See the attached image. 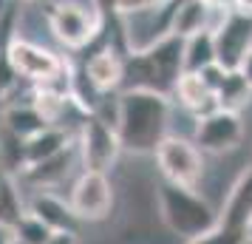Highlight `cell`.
<instances>
[{
	"mask_svg": "<svg viewBox=\"0 0 252 244\" xmlns=\"http://www.w3.org/2000/svg\"><path fill=\"white\" fill-rule=\"evenodd\" d=\"M12 244H20V242H17V239H12Z\"/></svg>",
	"mask_w": 252,
	"mask_h": 244,
	"instance_id": "obj_30",
	"label": "cell"
},
{
	"mask_svg": "<svg viewBox=\"0 0 252 244\" xmlns=\"http://www.w3.org/2000/svg\"><path fill=\"white\" fill-rule=\"evenodd\" d=\"M0 125L6 131H12L14 137L20 139H32L34 134H40L43 128H48V122L40 116L34 105H32V97L23 100V103H6L3 111H0Z\"/></svg>",
	"mask_w": 252,
	"mask_h": 244,
	"instance_id": "obj_14",
	"label": "cell"
},
{
	"mask_svg": "<svg viewBox=\"0 0 252 244\" xmlns=\"http://www.w3.org/2000/svg\"><path fill=\"white\" fill-rule=\"evenodd\" d=\"M170 100L167 94L127 88L119 91V116L116 134L122 142V151L133 156L156 153L161 139L170 134Z\"/></svg>",
	"mask_w": 252,
	"mask_h": 244,
	"instance_id": "obj_1",
	"label": "cell"
},
{
	"mask_svg": "<svg viewBox=\"0 0 252 244\" xmlns=\"http://www.w3.org/2000/svg\"><path fill=\"white\" fill-rule=\"evenodd\" d=\"M12 233H14V239H17L20 244H48L51 236H54V230L46 227V224L37 219V216H32V213H26L23 219L14 224Z\"/></svg>",
	"mask_w": 252,
	"mask_h": 244,
	"instance_id": "obj_20",
	"label": "cell"
},
{
	"mask_svg": "<svg viewBox=\"0 0 252 244\" xmlns=\"http://www.w3.org/2000/svg\"><path fill=\"white\" fill-rule=\"evenodd\" d=\"M250 221H252V168H244L229 187L221 210H218V224L247 230Z\"/></svg>",
	"mask_w": 252,
	"mask_h": 244,
	"instance_id": "obj_12",
	"label": "cell"
},
{
	"mask_svg": "<svg viewBox=\"0 0 252 244\" xmlns=\"http://www.w3.org/2000/svg\"><path fill=\"white\" fill-rule=\"evenodd\" d=\"M77 139V134L68 128H60V125H48L40 134H34L32 139H26V162L37 165L48 159V156H57L60 151H65L71 142Z\"/></svg>",
	"mask_w": 252,
	"mask_h": 244,
	"instance_id": "obj_15",
	"label": "cell"
},
{
	"mask_svg": "<svg viewBox=\"0 0 252 244\" xmlns=\"http://www.w3.org/2000/svg\"><path fill=\"white\" fill-rule=\"evenodd\" d=\"M241 74H244V80H247V82H250V85H252V51H250V54H247V60H244V66H241Z\"/></svg>",
	"mask_w": 252,
	"mask_h": 244,
	"instance_id": "obj_25",
	"label": "cell"
},
{
	"mask_svg": "<svg viewBox=\"0 0 252 244\" xmlns=\"http://www.w3.org/2000/svg\"><path fill=\"white\" fill-rule=\"evenodd\" d=\"M213 63H216V35H213V29L195 32L193 37H184V71L198 74Z\"/></svg>",
	"mask_w": 252,
	"mask_h": 244,
	"instance_id": "obj_18",
	"label": "cell"
},
{
	"mask_svg": "<svg viewBox=\"0 0 252 244\" xmlns=\"http://www.w3.org/2000/svg\"><path fill=\"white\" fill-rule=\"evenodd\" d=\"M159 176L164 182L184 187H198L204 179V153L198 151L193 139H184L179 134H167L153 153Z\"/></svg>",
	"mask_w": 252,
	"mask_h": 244,
	"instance_id": "obj_6",
	"label": "cell"
},
{
	"mask_svg": "<svg viewBox=\"0 0 252 244\" xmlns=\"http://www.w3.org/2000/svg\"><path fill=\"white\" fill-rule=\"evenodd\" d=\"M184 244H250V242H247V230H235V227H227V224H216L204 236L190 239V242H184Z\"/></svg>",
	"mask_w": 252,
	"mask_h": 244,
	"instance_id": "obj_21",
	"label": "cell"
},
{
	"mask_svg": "<svg viewBox=\"0 0 252 244\" xmlns=\"http://www.w3.org/2000/svg\"><path fill=\"white\" fill-rule=\"evenodd\" d=\"M105 20L91 3L82 0H54L48 6V32L63 48L85 51L99 37Z\"/></svg>",
	"mask_w": 252,
	"mask_h": 244,
	"instance_id": "obj_5",
	"label": "cell"
},
{
	"mask_svg": "<svg viewBox=\"0 0 252 244\" xmlns=\"http://www.w3.org/2000/svg\"><path fill=\"white\" fill-rule=\"evenodd\" d=\"M12 239H14V233L9 227H0V244H12Z\"/></svg>",
	"mask_w": 252,
	"mask_h": 244,
	"instance_id": "obj_27",
	"label": "cell"
},
{
	"mask_svg": "<svg viewBox=\"0 0 252 244\" xmlns=\"http://www.w3.org/2000/svg\"><path fill=\"white\" fill-rule=\"evenodd\" d=\"M48 244H80V236H74V233H54Z\"/></svg>",
	"mask_w": 252,
	"mask_h": 244,
	"instance_id": "obj_24",
	"label": "cell"
},
{
	"mask_svg": "<svg viewBox=\"0 0 252 244\" xmlns=\"http://www.w3.org/2000/svg\"><path fill=\"white\" fill-rule=\"evenodd\" d=\"M68 202L82 224H96V221H105L114 213L116 187L108 174L80 171L77 179H74V185H71Z\"/></svg>",
	"mask_w": 252,
	"mask_h": 244,
	"instance_id": "obj_8",
	"label": "cell"
},
{
	"mask_svg": "<svg viewBox=\"0 0 252 244\" xmlns=\"http://www.w3.org/2000/svg\"><path fill=\"white\" fill-rule=\"evenodd\" d=\"M247 242L252 244V221H250V224H247Z\"/></svg>",
	"mask_w": 252,
	"mask_h": 244,
	"instance_id": "obj_29",
	"label": "cell"
},
{
	"mask_svg": "<svg viewBox=\"0 0 252 244\" xmlns=\"http://www.w3.org/2000/svg\"><path fill=\"white\" fill-rule=\"evenodd\" d=\"M156 187H159L156 190L159 193V221L170 236L190 242L218 224V210L201 193H195V187L173 185L164 179Z\"/></svg>",
	"mask_w": 252,
	"mask_h": 244,
	"instance_id": "obj_3",
	"label": "cell"
},
{
	"mask_svg": "<svg viewBox=\"0 0 252 244\" xmlns=\"http://www.w3.org/2000/svg\"><path fill=\"white\" fill-rule=\"evenodd\" d=\"M14 3H23V6H51L54 0H14Z\"/></svg>",
	"mask_w": 252,
	"mask_h": 244,
	"instance_id": "obj_28",
	"label": "cell"
},
{
	"mask_svg": "<svg viewBox=\"0 0 252 244\" xmlns=\"http://www.w3.org/2000/svg\"><path fill=\"white\" fill-rule=\"evenodd\" d=\"M173 97H176L195 119H201V116L213 114V111L221 108V105H218V97L210 91V85L201 80V74H190V71L182 74V80H179V85H176Z\"/></svg>",
	"mask_w": 252,
	"mask_h": 244,
	"instance_id": "obj_13",
	"label": "cell"
},
{
	"mask_svg": "<svg viewBox=\"0 0 252 244\" xmlns=\"http://www.w3.org/2000/svg\"><path fill=\"white\" fill-rule=\"evenodd\" d=\"M184 74V37L167 35L156 46L139 54H127L125 60V85L127 88H145L173 97L176 85Z\"/></svg>",
	"mask_w": 252,
	"mask_h": 244,
	"instance_id": "obj_2",
	"label": "cell"
},
{
	"mask_svg": "<svg viewBox=\"0 0 252 244\" xmlns=\"http://www.w3.org/2000/svg\"><path fill=\"white\" fill-rule=\"evenodd\" d=\"M170 0H116V17H125V14H136L145 12V9H156V6H164Z\"/></svg>",
	"mask_w": 252,
	"mask_h": 244,
	"instance_id": "obj_22",
	"label": "cell"
},
{
	"mask_svg": "<svg viewBox=\"0 0 252 244\" xmlns=\"http://www.w3.org/2000/svg\"><path fill=\"white\" fill-rule=\"evenodd\" d=\"M26 208H29L32 216H37L54 233H74V236H80L82 221L77 219L71 202L63 199L57 190H29L26 193Z\"/></svg>",
	"mask_w": 252,
	"mask_h": 244,
	"instance_id": "obj_11",
	"label": "cell"
},
{
	"mask_svg": "<svg viewBox=\"0 0 252 244\" xmlns=\"http://www.w3.org/2000/svg\"><path fill=\"white\" fill-rule=\"evenodd\" d=\"M232 3H235V9H238V12L252 14V0H232Z\"/></svg>",
	"mask_w": 252,
	"mask_h": 244,
	"instance_id": "obj_26",
	"label": "cell"
},
{
	"mask_svg": "<svg viewBox=\"0 0 252 244\" xmlns=\"http://www.w3.org/2000/svg\"><path fill=\"white\" fill-rule=\"evenodd\" d=\"M213 23V6L210 0H179L173 12V35L193 37L195 32H204Z\"/></svg>",
	"mask_w": 252,
	"mask_h": 244,
	"instance_id": "obj_16",
	"label": "cell"
},
{
	"mask_svg": "<svg viewBox=\"0 0 252 244\" xmlns=\"http://www.w3.org/2000/svg\"><path fill=\"white\" fill-rule=\"evenodd\" d=\"M213 35H216V63L227 71H238L252 51V14L232 9Z\"/></svg>",
	"mask_w": 252,
	"mask_h": 244,
	"instance_id": "obj_10",
	"label": "cell"
},
{
	"mask_svg": "<svg viewBox=\"0 0 252 244\" xmlns=\"http://www.w3.org/2000/svg\"><path fill=\"white\" fill-rule=\"evenodd\" d=\"M29 208H26V190L17 182V176L0 174V227L14 230V224L23 219Z\"/></svg>",
	"mask_w": 252,
	"mask_h": 244,
	"instance_id": "obj_17",
	"label": "cell"
},
{
	"mask_svg": "<svg viewBox=\"0 0 252 244\" xmlns=\"http://www.w3.org/2000/svg\"><path fill=\"white\" fill-rule=\"evenodd\" d=\"M77 148H80L82 171H99V174H111L119 156L125 153L116 128L94 114L82 119L80 131H77Z\"/></svg>",
	"mask_w": 252,
	"mask_h": 244,
	"instance_id": "obj_7",
	"label": "cell"
},
{
	"mask_svg": "<svg viewBox=\"0 0 252 244\" xmlns=\"http://www.w3.org/2000/svg\"><path fill=\"white\" fill-rule=\"evenodd\" d=\"M218 105L221 108H227V111H238L244 105H250L252 100V85L247 80H244V74L241 71H229L227 80H224V85L218 88Z\"/></svg>",
	"mask_w": 252,
	"mask_h": 244,
	"instance_id": "obj_19",
	"label": "cell"
},
{
	"mask_svg": "<svg viewBox=\"0 0 252 244\" xmlns=\"http://www.w3.org/2000/svg\"><path fill=\"white\" fill-rule=\"evenodd\" d=\"M247 134L244 125V116L238 111H227V108H218L213 114L195 119V131H193V142L198 145L201 153L210 156H224L232 153L241 145Z\"/></svg>",
	"mask_w": 252,
	"mask_h": 244,
	"instance_id": "obj_9",
	"label": "cell"
},
{
	"mask_svg": "<svg viewBox=\"0 0 252 244\" xmlns=\"http://www.w3.org/2000/svg\"><path fill=\"white\" fill-rule=\"evenodd\" d=\"M6 54L12 63L14 74L26 82V85H46V88H57V91L71 94V74L74 66L65 63L54 48L43 46L37 40L14 35L6 43Z\"/></svg>",
	"mask_w": 252,
	"mask_h": 244,
	"instance_id": "obj_4",
	"label": "cell"
},
{
	"mask_svg": "<svg viewBox=\"0 0 252 244\" xmlns=\"http://www.w3.org/2000/svg\"><path fill=\"white\" fill-rule=\"evenodd\" d=\"M91 6L102 20H116V0H91Z\"/></svg>",
	"mask_w": 252,
	"mask_h": 244,
	"instance_id": "obj_23",
	"label": "cell"
}]
</instances>
